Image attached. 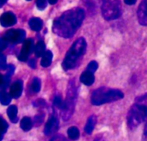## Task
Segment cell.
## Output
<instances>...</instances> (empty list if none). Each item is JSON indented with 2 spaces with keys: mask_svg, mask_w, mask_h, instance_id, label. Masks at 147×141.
<instances>
[{
  "mask_svg": "<svg viewBox=\"0 0 147 141\" xmlns=\"http://www.w3.org/2000/svg\"><path fill=\"white\" fill-rule=\"evenodd\" d=\"M84 16V10L81 8L65 11L53 22V30L60 37L71 38L81 26Z\"/></svg>",
  "mask_w": 147,
  "mask_h": 141,
  "instance_id": "cell-1",
  "label": "cell"
},
{
  "mask_svg": "<svg viewBox=\"0 0 147 141\" xmlns=\"http://www.w3.org/2000/svg\"><path fill=\"white\" fill-rule=\"evenodd\" d=\"M147 120V93L136 98L135 103L127 113V126L131 129L136 128Z\"/></svg>",
  "mask_w": 147,
  "mask_h": 141,
  "instance_id": "cell-2",
  "label": "cell"
},
{
  "mask_svg": "<svg viewBox=\"0 0 147 141\" xmlns=\"http://www.w3.org/2000/svg\"><path fill=\"white\" fill-rule=\"evenodd\" d=\"M86 41L84 38L78 39L71 47L70 50L67 52L65 59L62 63L64 70L68 71L73 69L78 64L79 59L84 54L86 51Z\"/></svg>",
  "mask_w": 147,
  "mask_h": 141,
  "instance_id": "cell-3",
  "label": "cell"
},
{
  "mask_svg": "<svg viewBox=\"0 0 147 141\" xmlns=\"http://www.w3.org/2000/svg\"><path fill=\"white\" fill-rule=\"evenodd\" d=\"M123 97L124 94L121 90L107 87H101L92 92L91 103L93 105L99 106L105 103L119 101Z\"/></svg>",
  "mask_w": 147,
  "mask_h": 141,
  "instance_id": "cell-4",
  "label": "cell"
},
{
  "mask_svg": "<svg viewBox=\"0 0 147 141\" xmlns=\"http://www.w3.org/2000/svg\"><path fill=\"white\" fill-rule=\"evenodd\" d=\"M77 95H78V91H77V87H76L75 82H74V80H71L68 85L66 100L64 102V105L61 109L62 118L65 121L69 120L71 117V115H73L76 100H77Z\"/></svg>",
  "mask_w": 147,
  "mask_h": 141,
  "instance_id": "cell-5",
  "label": "cell"
},
{
  "mask_svg": "<svg viewBox=\"0 0 147 141\" xmlns=\"http://www.w3.org/2000/svg\"><path fill=\"white\" fill-rule=\"evenodd\" d=\"M102 16L108 20H115L121 15V4L120 0H101Z\"/></svg>",
  "mask_w": 147,
  "mask_h": 141,
  "instance_id": "cell-6",
  "label": "cell"
},
{
  "mask_svg": "<svg viewBox=\"0 0 147 141\" xmlns=\"http://www.w3.org/2000/svg\"><path fill=\"white\" fill-rule=\"evenodd\" d=\"M26 33L23 29H10L5 33L4 39L7 42L17 44L25 40Z\"/></svg>",
  "mask_w": 147,
  "mask_h": 141,
  "instance_id": "cell-7",
  "label": "cell"
},
{
  "mask_svg": "<svg viewBox=\"0 0 147 141\" xmlns=\"http://www.w3.org/2000/svg\"><path fill=\"white\" fill-rule=\"evenodd\" d=\"M34 49V41L32 39H28L24 41L22 48L20 52V54L18 55V59L20 61H27L28 56L32 53Z\"/></svg>",
  "mask_w": 147,
  "mask_h": 141,
  "instance_id": "cell-8",
  "label": "cell"
},
{
  "mask_svg": "<svg viewBox=\"0 0 147 141\" xmlns=\"http://www.w3.org/2000/svg\"><path fill=\"white\" fill-rule=\"evenodd\" d=\"M59 129V120L56 116H52L47 122L44 129L46 135H51L55 134Z\"/></svg>",
  "mask_w": 147,
  "mask_h": 141,
  "instance_id": "cell-9",
  "label": "cell"
},
{
  "mask_svg": "<svg viewBox=\"0 0 147 141\" xmlns=\"http://www.w3.org/2000/svg\"><path fill=\"white\" fill-rule=\"evenodd\" d=\"M16 23V17L12 12H5L0 17V24L3 27H10Z\"/></svg>",
  "mask_w": 147,
  "mask_h": 141,
  "instance_id": "cell-10",
  "label": "cell"
},
{
  "mask_svg": "<svg viewBox=\"0 0 147 141\" xmlns=\"http://www.w3.org/2000/svg\"><path fill=\"white\" fill-rule=\"evenodd\" d=\"M138 19L141 25L147 26V0H143L138 9Z\"/></svg>",
  "mask_w": 147,
  "mask_h": 141,
  "instance_id": "cell-11",
  "label": "cell"
},
{
  "mask_svg": "<svg viewBox=\"0 0 147 141\" xmlns=\"http://www.w3.org/2000/svg\"><path fill=\"white\" fill-rule=\"evenodd\" d=\"M22 81L21 80H17L10 87V90H9V95L11 96V98H19L22 93Z\"/></svg>",
  "mask_w": 147,
  "mask_h": 141,
  "instance_id": "cell-12",
  "label": "cell"
},
{
  "mask_svg": "<svg viewBox=\"0 0 147 141\" xmlns=\"http://www.w3.org/2000/svg\"><path fill=\"white\" fill-rule=\"evenodd\" d=\"M80 81L87 85V86H90V85H92L95 82V76H94V73L90 72H88V71H85L84 72L81 76H80Z\"/></svg>",
  "mask_w": 147,
  "mask_h": 141,
  "instance_id": "cell-13",
  "label": "cell"
},
{
  "mask_svg": "<svg viewBox=\"0 0 147 141\" xmlns=\"http://www.w3.org/2000/svg\"><path fill=\"white\" fill-rule=\"evenodd\" d=\"M96 121H97V118L94 115L89 117V119L87 121V123L85 125V128H84V131H85L86 134H90L93 132V130L95 128V126L96 124Z\"/></svg>",
  "mask_w": 147,
  "mask_h": 141,
  "instance_id": "cell-14",
  "label": "cell"
},
{
  "mask_svg": "<svg viewBox=\"0 0 147 141\" xmlns=\"http://www.w3.org/2000/svg\"><path fill=\"white\" fill-rule=\"evenodd\" d=\"M28 24H29V27H30V28H31L32 30L38 32V31H40V30L41 29L42 25H43V22H42V21H41L40 18H38V17H34V18H31V19L29 20Z\"/></svg>",
  "mask_w": 147,
  "mask_h": 141,
  "instance_id": "cell-15",
  "label": "cell"
},
{
  "mask_svg": "<svg viewBox=\"0 0 147 141\" xmlns=\"http://www.w3.org/2000/svg\"><path fill=\"white\" fill-rule=\"evenodd\" d=\"M53 60V53L51 51H46L43 56L41 57L40 65L43 67H48Z\"/></svg>",
  "mask_w": 147,
  "mask_h": 141,
  "instance_id": "cell-16",
  "label": "cell"
},
{
  "mask_svg": "<svg viewBox=\"0 0 147 141\" xmlns=\"http://www.w3.org/2000/svg\"><path fill=\"white\" fill-rule=\"evenodd\" d=\"M17 108L15 105H11L7 109V114L9 118V120L12 122H16L17 121Z\"/></svg>",
  "mask_w": 147,
  "mask_h": 141,
  "instance_id": "cell-17",
  "label": "cell"
},
{
  "mask_svg": "<svg viewBox=\"0 0 147 141\" xmlns=\"http://www.w3.org/2000/svg\"><path fill=\"white\" fill-rule=\"evenodd\" d=\"M20 127H21V128L23 131L28 132V131H29L32 128V127H33V121H32V120L29 117H23L22 119V121H21Z\"/></svg>",
  "mask_w": 147,
  "mask_h": 141,
  "instance_id": "cell-18",
  "label": "cell"
},
{
  "mask_svg": "<svg viewBox=\"0 0 147 141\" xmlns=\"http://www.w3.org/2000/svg\"><path fill=\"white\" fill-rule=\"evenodd\" d=\"M46 52V45L43 41H39L34 47V53L36 57H42Z\"/></svg>",
  "mask_w": 147,
  "mask_h": 141,
  "instance_id": "cell-19",
  "label": "cell"
},
{
  "mask_svg": "<svg viewBox=\"0 0 147 141\" xmlns=\"http://www.w3.org/2000/svg\"><path fill=\"white\" fill-rule=\"evenodd\" d=\"M67 134L70 140H77L79 138V130L76 127H71L67 130Z\"/></svg>",
  "mask_w": 147,
  "mask_h": 141,
  "instance_id": "cell-20",
  "label": "cell"
},
{
  "mask_svg": "<svg viewBox=\"0 0 147 141\" xmlns=\"http://www.w3.org/2000/svg\"><path fill=\"white\" fill-rule=\"evenodd\" d=\"M11 102V96L9 93H7L5 90L0 91V103L3 105H8Z\"/></svg>",
  "mask_w": 147,
  "mask_h": 141,
  "instance_id": "cell-21",
  "label": "cell"
},
{
  "mask_svg": "<svg viewBox=\"0 0 147 141\" xmlns=\"http://www.w3.org/2000/svg\"><path fill=\"white\" fill-rule=\"evenodd\" d=\"M40 81L38 78H34L33 79V82H32V84H31V89L34 92V93H38L40 90Z\"/></svg>",
  "mask_w": 147,
  "mask_h": 141,
  "instance_id": "cell-22",
  "label": "cell"
},
{
  "mask_svg": "<svg viewBox=\"0 0 147 141\" xmlns=\"http://www.w3.org/2000/svg\"><path fill=\"white\" fill-rule=\"evenodd\" d=\"M7 129H8L7 122L3 118H0V141H1L2 138H3V135L7 131Z\"/></svg>",
  "mask_w": 147,
  "mask_h": 141,
  "instance_id": "cell-23",
  "label": "cell"
},
{
  "mask_svg": "<svg viewBox=\"0 0 147 141\" xmlns=\"http://www.w3.org/2000/svg\"><path fill=\"white\" fill-rule=\"evenodd\" d=\"M9 83V77L5 76L3 77L2 74H0V88H5Z\"/></svg>",
  "mask_w": 147,
  "mask_h": 141,
  "instance_id": "cell-24",
  "label": "cell"
},
{
  "mask_svg": "<svg viewBox=\"0 0 147 141\" xmlns=\"http://www.w3.org/2000/svg\"><path fill=\"white\" fill-rule=\"evenodd\" d=\"M97 68H98V64H97V62H96V61H91V62L89 63L86 71L94 73V72L97 70Z\"/></svg>",
  "mask_w": 147,
  "mask_h": 141,
  "instance_id": "cell-25",
  "label": "cell"
},
{
  "mask_svg": "<svg viewBox=\"0 0 147 141\" xmlns=\"http://www.w3.org/2000/svg\"><path fill=\"white\" fill-rule=\"evenodd\" d=\"M53 105H54V107L62 109L63 105H64V102L62 101V99H61L60 96H55V98L53 100Z\"/></svg>",
  "mask_w": 147,
  "mask_h": 141,
  "instance_id": "cell-26",
  "label": "cell"
},
{
  "mask_svg": "<svg viewBox=\"0 0 147 141\" xmlns=\"http://www.w3.org/2000/svg\"><path fill=\"white\" fill-rule=\"evenodd\" d=\"M47 0H37L36 2L37 8L40 10H43L47 7Z\"/></svg>",
  "mask_w": 147,
  "mask_h": 141,
  "instance_id": "cell-27",
  "label": "cell"
},
{
  "mask_svg": "<svg viewBox=\"0 0 147 141\" xmlns=\"http://www.w3.org/2000/svg\"><path fill=\"white\" fill-rule=\"evenodd\" d=\"M7 67V64H6V57L0 53V70H3L6 69Z\"/></svg>",
  "mask_w": 147,
  "mask_h": 141,
  "instance_id": "cell-28",
  "label": "cell"
},
{
  "mask_svg": "<svg viewBox=\"0 0 147 141\" xmlns=\"http://www.w3.org/2000/svg\"><path fill=\"white\" fill-rule=\"evenodd\" d=\"M7 74L6 76L8 77H10L13 73H14V71H15V66L13 65H7Z\"/></svg>",
  "mask_w": 147,
  "mask_h": 141,
  "instance_id": "cell-29",
  "label": "cell"
},
{
  "mask_svg": "<svg viewBox=\"0 0 147 141\" xmlns=\"http://www.w3.org/2000/svg\"><path fill=\"white\" fill-rule=\"evenodd\" d=\"M7 46H8V42L5 40V39L4 38H0V52L6 49Z\"/></svg>",
  "mask_w": 147,
  "mask_h": 141,
  "instance_id": "cell-30",
  "label": "cell"
},
{
  "mask_svg": "<svg viewBox=\"0 0 147 141\" xmlns=\"http://www.w3.org/2000/svg\"><path fill=\"white\" fill-rule=\"evenodd\" d=\"M50 141H67L66 140V139L64 137V136H62V135H56V136H54L52 140Z\"/></svg>",
  "mask_w": 147,
  "mask_h": 141,
  "instance_id": "cell-31",
  "label": "cell"
},
{
  "mask_svg": "<svg viewBox=\"0 0 147 141\" xmlns=\"http://www.w3.org/2000/svg\"><path fill=\"white\" fill-rule=\"evenodd\" d=\"M137 0H124L125 3L126 4H128V5H133L136 3Z\"/></svg>",
  "mask_w": 147,
  "mask_h": 141,
  "instance_id": "cell-32",
  "label": "cell"
},
{
  "mask_svg": "<svg viewBox=\"0 0 147 141\" xmlns=\"http://www.w3.org/2000/svg\"><path fill=\"white\" fill-rule=\"evenodd\" d=\"M144 140L147 141V120L146 123V126H145V129H144Z\"/></svg>",
  "mask_w": 147,
  "mask_h": 141,
  "instance_id": "cell-33",
  "label": "cell"
},
{
  "mask_svg": "<svg viewBox=\"0 0 147 141\" xmlns=\"http://www.w3.org/2000/svg\"><path fill=\"white\" fill-rule=\"evenodd\" d=\"M29 64H30L31 67L35 68V60H34V59H31V60L29 61Z\"/></svg>",
  "mask_w": 147,
  "mask_h": 141,
  "instance_id": "cell-34",
  "label": "cell"
},
{
  "mask_svg": "<svg viewBox=\"0 0 147 141\" xmlns=\"http://www.w3.org/2000/svg\"><path fill=\"white\" fill-rule=\"evenodd\" d=\"M7 1H8V0H0V8L3 7V6L6 3Z\"/></svg>",
  "mask_w": 147,
  "mask_h": 141,
  "instance_id": "cell-35",
  "label": "cell"
},
{
  "mask_svg": "<svg viewBox=\"0 0 147 141\" xmlns=\"http://www.w3.org/2000/svg\"><path fill=\"white\" fill-rule=\"evenodd\" d=\"M48 2H49V3H51V4H55V3L58 2V0H48Z\"/></svg>",
  "mask_w": 147,
  "mask_h": 141,
  "instance_id": "cell-36",
  "label": "cell"
},
{
  "mask_svg": "<svg viewBox=\"0 0 147 141\" xmlns=\"http://www.w3.org/2000/svg\"><path fill=\"white\" fill-rule=\"evenodd\" d=\"M27 1H30V0H27Z\"/></svg>",
  "mask_w": 147,
  "mask_h": 141,
  "instance_id": "cell-37",
  "label": "cell"
}]
</instances>
